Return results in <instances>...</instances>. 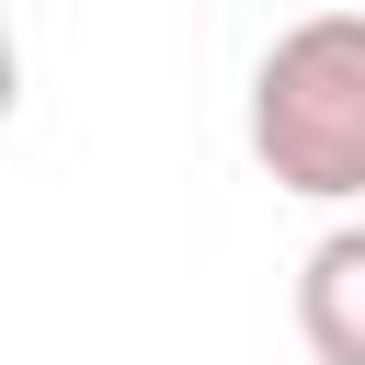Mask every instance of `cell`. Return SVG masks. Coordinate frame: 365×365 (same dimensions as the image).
<instances>
[{"label": "cell", "instance_id": "2", "mask_svg": "<svg viewBox=\"0 0 365 365\" xmlns=\"http://www.w3.org/2000/svg\"><path fill=\"white\" fill-rule=\"evenodd\" d=\"M297 331L319 365H365V217L319 228L297 262Z\"/></svg>", "mask_w": 365, "mask_h": 365}, {"label": "cell", "instance_id": "1", "mask_svg": "<svg viewBox=\"0 0 365 365\" xmlns=\"http://www.w3.org/2000/svg\"><path fill=\"white\" fill-rule=\"evenodd\" d=\"M251 160L274 194L365 205V11H308L251 68Z\"/></svg>", "mask_w": 365, "mask_h": 365}]
</instances>
